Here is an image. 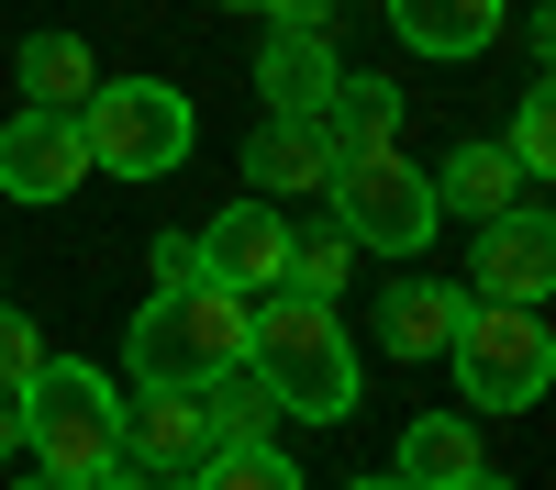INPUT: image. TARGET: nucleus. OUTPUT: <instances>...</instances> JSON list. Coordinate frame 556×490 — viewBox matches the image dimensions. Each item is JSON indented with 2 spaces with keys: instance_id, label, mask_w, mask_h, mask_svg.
Instances as JSON below:
<instances>
[{
  "instance_id": "1",
  "label": "nucleus",
  "mask_w": 556,
  "mask_h": 490,
  "mask_svg": "<svg viewBox=\"0 0 556 490\" xmlns=\"http://www.w3.org/2000/svg\"><path fill=\"white\" fill-rule=\"evenodd\" d=\"M245 368L267 379L278 413H312V424L356 413V335L334 324V301H312V290L245 301Z\"/></svg>"
},
{
  "instance_id": "2",
  "label": "nucleus",
  "mask_w": 556,
  "mask_h": 490,
  "mask_svg": "<svg viewBox=\"0 0 556 490\" xmlns=\"http://www.w3.org/2000/svg\"><path fill=\"white\" fill-rule=\"evenodd\" d=\"M445 368L479 413H534L545 379H556V335H545V301H456V335H445Z\"/></svg>"
},
{
  "instance_id": "3",
  "label": "nucleus",
  "mask_w": 556,
  "mask_h": 490,
  "mask_svg": "<svg viewBox=\"0 0 556 490\" xmlns=\"http://www.w3.org/2000/svg\"><path fill=\"white\" fill-rule=\"evenodd\" d=\"M23 457L67 468V479L123 468V390L89 368V356H45V368L23 379Z\"/></svg>"
},
{
  "instance_id": "4",
  "label": "nucleus",
  "mask_w": 556,
  "mask_h": 490,
  "mask_svg": "<svg viewBox=\"0 0 556 490\" xmlns=\"http://www.w3.org/2000/svg\"><path fill=\"white\" fill-rule=\"evenodd\" d=\"M235 356H245V290H223V279H178V290H156L134 312V379L201 390Z\"/></svg>"
},
{
  "instance_id": "5",
  "label": "nucleus",
  "mask_w": 556,
  "mask_h": 490,
  "mask_svg": "<svg viewBox=\"0 0 556 490\" xmlns=\"http://www.w3.org/2000/svg\"><path fill=\"white\" fill-rule=\"evenodd\" d=\"M78 146H89V167H112V178H167L178 156L201 146V123H190V101H178L167 78H89Z\"/></svg>"
},
{
  "instance_id": "6",
  "label": "nucleus",
  "mask_w": 556,
  "mask_h": 490,
  "mask_svg": "<svg viewBox=\"0 0 556 490\" xmlns=\"http://www.w3.org/2000/svg\"><path fill=\"white\" fill-rule=\"evenodd\" d=\"M323 201H334V223H345L356 246H379V256H424L434 223H445V212H434V178L412 167L401 146L334 156V190H323Z\"/></svg>"
},
{
  "instance_id": "7",
  "label": "nucleus",
  "mask_w": 556,
  "mask_h": 490,
  "mask_svg": "<svg viewBox=\"0 0 556 490\" xmlns=\"http://www.w3.org/2000/svg\"><path fill=\"white\" fill-rule=\"evenodd\" d=\"M468 290H479V301H545V290H556V223H545V201H513V212L479 223Z\"/></svg>"
},
{
  "instance_id": "8",
  "label": "nucleus",
  "mask_w": 556,
  "mask_h": 490,
  "mask_svg": "<svg viewBox=\"0 0 556 490\" xmlns=\"http://www.w3.org/2000/svg\"><path fill=\"white\" fill-rule=\"evenodd\" d=\"M123 457L156 468V479H190V468L212 457V413H201V390L134 379V401H123Z\"/></svg>"
},
{
  "instance_id": "9",
  "label": "nucleus",
  "mask_w": 556,
  "mask_h": 490,
  "mask_svg": "<svg viewBox=\"0 0 556 490\" xmlns=\"http://www.w3.org/2000/svg\"><path fill=\"white\" fill-rule=\"evenodd\" d=\"M78 178H89L78 112H12V123H0V190H12V201L45 212V201H67Z\"/></svg>"
},
{
  "instance_id": "10",
  "label": "nucleus",
  "mask_w": 556,
  "mask_h": 490,
  "mask_svg": "<svg viewBox=\"0 0 556 490\" xmlns=\"http://www.w3.org/2000/svg\"><path fill=\"white\" fill-rule=\"evenodd\" d=\"M334 78H345V56H334V23H290L278 12L267 23V45H256V89H267V112H323L334 101Z\"/></svg>"
},
{
  "instance_id": "11",
  "label": "nucleus",
  "mask_w": 556,
  "mask_h": 490,
  "mask_svg": "<svg viewBox=\"0 0 556 490\" xmlns=\"http://www.w3.org/2000/svg\"><path fill=\"white\" fill-rule=\"evenodd\" d=\"M190 246H201V279H223V290H278V279H290V212H278V201H235Z\"/></svg>"
},
{
  "instance_id": "12",
  "label": "nucleus",
  "mask_w": 556,
  "mask_h": 490,
  "mask_svg": "<svg viewBox=\"0 0 556 490\" xmlns=\"http://www.w3.org/2000/svg\"><path fill=\"white\" fill-rule=\"evenodd\" d=\"M245 178H256V201H323V190H334V146H323V123L267 112L245 134Z\"/></svg>"
},
{
  "instance_id": "13",
  "label": "nucleus",
  "mask_w": 556,
  "mask_h": 490,
  "mask_svg": "<svg viewBox=\"0 0 556 490\" xmlns=\"http://www.w3.org/2000/svg\"><path fill=\"white\" fill-rule=\"evenodd\" d=\"M434 178V212H468V223H490V212H513V201H534V178L513 167L490 146V134H468V146H456L445 167H424Z\"/></svg>"
},
{
  "instance_id": "14",
  "label": "nucleus",
  "mask_w": 556,
  "mask_h": 490,
  "mask_svg": "<svg viewBox=\"0 0 556 490\" xmlns=\"http://www.w3.org/2000/svg\"><path fill=\"white\" fill-rule=\"evenodd\" d=\"M390 23H401L412 56H479L513 23V0H390Z\"/></svg>"
},
{
  "instance_id": "15",
  "label": "nucleus",
  "mask_w": 556,
  "mask_h": 490,
  "mask_svg": "<svg viewBox=\"0 0 556 490\" xmlns=\"http://www.w3.org/2000/svg\"><path fill=\"white\" fill-rule=\"evenodd\" d=\"M334 156H367V146H401V89L390 78H334V101L312 112Z\"/></svg>"
},
{
  "instance_id": "16",
  "label": "nucleus",
  "mask_w": 556,
  "mask_h": 490,
  "mask_svg": "<svg viewBox=\"0 0 556 490\" xmlns=\"http://www.w3.org/2000/svg\"><path fill=\"white\" fill-rule=\"evenodd\" d=\"M456 301H468V290H445V279H401V290L379 301V345H390V356H445Z\"/></svg>"
},
{
  "instance_id": "17",
  "label": "nucleus",
  "mask_w": 556,
  "mask_h": 490,
  "mask_svg": "<svg viewBox=\"0 0 556 490\" xmlns=\"http://www.w3.org/2000/svg\"><path fill=\"white\" fill-rule=\"evenodd\" d=\"M479 468V435L456 424V413H424V424H401V457H390V479H412V490H456Z\"/></svg>"
},
{
  "instance_id": "18",
  "label": "nucleus",
  "mask_w": 556,
  "mask_h": 490,
  "mask_svg": "<svg viewBox=\"0 0 556 490\" xmlns=\"http://www.w3.org/2000/svg\"><path fill=\"white\" fill-rule=\"evenodd\" d=\"M89 78H101V67H89L78 34H34V45H23V112H78Z\"/></svg>"
},
{
  "instance_id": "19",
  "label": "nucleus",
  "mask_w": 556,
  "mask_h": 490,
  "mask_svg": "<svg viewBox=\"0 0 556 490\" xmlns=\"http://www.w3.org/2000/svg\"><path fill=\"white\" fill-rule=\"evenodd\" d=\"M201 413H212V445H267L278 401H267V379L235 356V368H212V379H201Z\"/></svg>"
},
{
  "instance_id": "20",
  "label": "nucleus",
  "mask_w": 556,
  "mask_h": 490,
  "mask_svg": "<svg viewBox=\"0 0 556 490\" xmlns=\"http://www.w3.org/2000/svg\"><path fill=\"white\" fill-rule=\"evenodd\" d=\"M178 490H301V468L278 457V445H212Z\"/></svg>"
},
{
  "instance_id": "21",
  "label": "nucleus",
  "mask_w": 556,
  "mask_h": 490,
  "mask_svg": "<svg viewBox=\"0 0 556 490\" xmlns=\"http://www.w3.org/2000/svg\"><path fill=\"white\" fill-rule=\"evenodd\" d=\"M501 156H513V167L534 178V190H545V167H556V89H545V78L513 101V146H501Z\"/></svg>"
},
{
  "instance_id": "22",
  "label": "nucleus",
  "mask_w": 556,
  "mask_h": 490,
  "mask_svg": "<svg viewBox=\"0 0 556 490\" xmlns=\"http://www.w3.org/2000/svg\"><path fill=\"white\" fill-rule=\"evenodd\" d=\"M345 256H356V235H345V223H323V235H290V279H278V290H312V301H334Z\"/></svg>"
},
{
  "instance_id": "23",
  "label": "nucleus",
  "mask_w": 556,
  "mask_h": 490,
  "mask_svg": "<svg viewBox=\"0 0 556 490\" xmlns=\"http://www.w3.org/2000/svg\"><path fill=\"white\" fill-rule=\"evenodd\" d=\"M34 368H45V335L23 324V312H12V301H0V390H23Z\"/></svg>"
},
{
  "instance_id": "24",
  "label": "nucleus",
  "mask_w": 556,
  "mask_h": 490,
  "mask_svg": "<svg viewBox=\"0 0 556 490\" xmlns=\"http://www.w3.org/2000/svg\"><path fill=\"white\" fill-rule=\"evenodd\" d=\"M178 279H201V246H190V235H167V246H156V290H178Z\"/></svg>"
},
{
  "instance_id": "25",
  "label": "nucleus",
  "mask_w": 556,
  "mask_h": 490,
  "mask_svg": "<svg viewBox=\"0 0 556 490\" xmlns=\"http://www.w3.org/2000/svg\"><path fill=\"white\" fill-rule=\"evenodd\" d=\"M0 457H23V390H0Z\"/></svg>"
},
{
  "instance_id": "26",
  "label": "nucleus",
  "mask_w": 556,
  "mask_h": 490,
  "mask_svg": "<svg viewBox=\"0 0 556 490\" xmlns=\"http://www.w3.org/2000/svg\"><path fill=\"white\" fill-rule=\"evenodd\" d=\"M12 490H89V479H67V468H23Z\"/></svg>"
},
{
  "instance_id": "27",
  "label": "nucleus",
  "mask_w": 556,
  "mask_h": 490,
  "mask_svg": "<svg viewBox=\"0 0 556 490\" xmlns=\"http://www.w3.org/2000/svg\"><path fill=\"white\" fill-rule=\"evenodd\" d=\"M89 490H146V479H123V468H101V479H89Z\"/></svg>"
},
{
  "instance_id": "28",
  "label": "nucleus",
  "mask_w": 556,
  "mask_h": 490,
  "mask_svg": "<svg viewBox=\"0 0 556 490\" xmlns=\"http://www.w3.org/2000/svg\"><path fill=\"white\" fill-rule=\"evenodd\" d=\"M456 490H513V479H490V468H468V479H456Z\"/></svg>"
},
{
  "instance_id": "29",
  "label": "nucleus",
  "mask_w": 556,
  "mask_h": 490,
  "mask_svg": "<svg viewBox=\"0 0 556 490\" xmlns=\"http://www.w3.org/2000/svg\"><path fill=\"white\" fill-rule=\"evenodd\" d=\"M345 490H412V479H390V468H379V479H345Z\"/></svg>"
},
{
  "instance_id": "30",
  "label": "nucleus",
  "mask_w": 556,
  "mask_h": 490,
  "mask_svg": "<svg viewBox=\"0 0 556 490\" xmlns=\"http://www.w3.org/2000/svg\"><path fill=\"white\" fill-rule=\"evenodd\" d=\"M235 12H290V0H235Z\"/></svg>"
}]
</instances>
